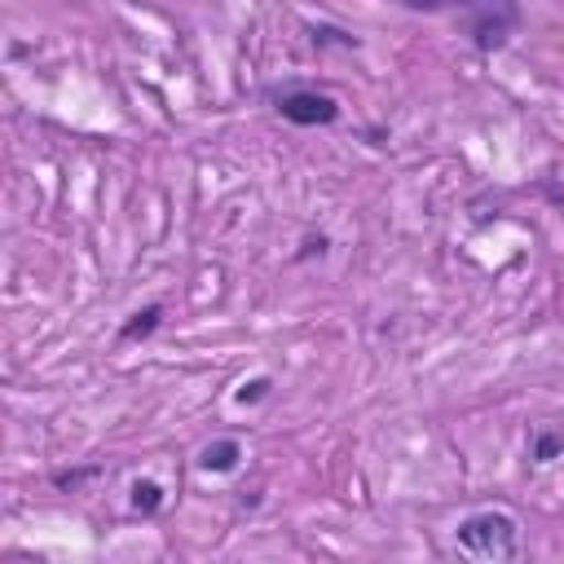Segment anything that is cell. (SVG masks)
<instances>
[{
  "label": "cell",
  "instance_id": "obj_6",
  "mask_svg": "<svg viewBox=\"0 0 564 564\" xmlns=\"http://www.w3.org/2000/svg\"><path fill=\"white\" fill-rule=\"evenodd\" d=\"M555 458H564V432L560 427H533L529 432V463L533 467H546Z\"/></svg>",
  "mask_w": 564,
  "mask_h": 564
},
{
  "label": "cell",
  "instance_id": "obj_3",
  "mask_svg": "<svg viewBox=\"0 0 564 564\" xmlns=\"http://www.w3.org/2000/svg\"><path fill=\"white\" fill-rule=\"evenodd\" d=\"M264 97L295 128H330L339 119V101L322 88H308V84H269Z\"/></svg>",
  "mask_w": 564,
  "mask_h": 564
},
{
  "label": "cell",
  "instance_id": "obj_2",
  "mask_svg": "<svg viewBox=\"0 0 564 564\" xmlns=\"http://www.w3.org/2000/svg\"><path fill=\"white\" fill-rule=\"evenodd\" d=\"M458 551L476 555V560H516L520 555V520L502 507H485V511H467L454 529Z\"/></svg>",
  "mask_w": 564,
  "mask_h": 564
},
{
  "label": "cell",
  "instance_id": "obj_7",
  "mask_svg": "<svg viewBox=\"0 0 564 564\" xmlns=\"http://www.w3.org/2000/svg\"><path fill=\"white\" fill-rule=\"evenodd\" d=\"M163 502H167V494H163V485L159 480H150V476H141V480H132V489H128V507L137 511V516H159L163 511Z\"/></svg>",
  "mask_w": 564,
  "mask_h": 564
},
{
  "label": "cell",
  "instance_id": "obj_1",
  "mask_svg": "<svg viewBox=\"0 0 564 564\" xmlns=\"http://www.w3.org/2000/svg\"><path fill=\"white\" fill-rule=\"evenodd\" d=\"M414 13H458L476 53H498L520 31V0H397Z\"/></svg>",
  "mask_w": 564,
  "mask_h": 564
},
{
  "label": "cell",
  "instance_id": "obj_8",
  "mask_svg": "<svg viewBox=\"0 0 564 564\" xmlns=\"http://www.w3.org/2000/svg\"><path fill=\"white\" fill-rule=\"evenodd\" d=\"M106 467L101 463H84V467H57V471H48V485L57 489V494H79L88 480H97Z\"/></svg>",
  "mask_w": 564,
  "mask_h": 564
},
{
  "label": "cell",
  "instance_id": "obj_5",
  "mask_svg": "<svg viewBox=\"0 0 564 564\" xmlns=\"http://www.w3.org/2000/svg\"><path fill=\"white\" fill-rule=\"evenodd\" d=\"M163 300H150V304H141V308H132L128 317H123V326H119V344H141V339H150L159 326H163Z\"/></svg>",
  "mask_w": 564,
  "mask_h": 564
},
{
  "label": "cell",
  "instance_id": "obj_10",
  "mask_svg": "<svg viewBox=\"0 0 564 564\" xmlns=\"http://www.w3.org/2000/svg\"><path fill=\"white\" fill-rule=\"evenodd\" d=\"M313 44H339V48H357V35L339 31V26H313Z\"/></svg>",
  "mask_w": 564,
  "mask_h": 564
},
{
  "label": "cell",
  "instance_id": "obj_9",
  "mask_svg": "<svg viewBox=\"0 0 564 564\" xmlns=\"http://www.w3.org/2000/svg\"><path fill=\"white\" fill-rule=\"evenodd\" d=\"M269 388H273V379H269V375H256V379H247L234 397H238V405H256V401H264V397H269Z\"/></svg>",
  "mask_w": 564,
  "mask_h": 564
},
{
  "label": "cell",
  "instance_id": "obj_11",
  "mask_svg": "<svg viewBox=\"0 0 564 564\" xmlns=\"http://www.w3.org/2000/svg\"><path fill=\"white\" fill-rule=\"evenodd\" d=\"M326 247H330V238H326V234H308V238L300 242L295 260H308V256H326Z\"/></svg>",
  "mask_w": 564,
  "mask_h": 564
},
{
  "label": "cell",
  "instance_id": "obj_4",
  "mask_svg": "<svg viewBox=\"0 0 564 564\" xmlns=\"http://www.w3.org/2000/svg\"><path fill=\"white\" fill-rule=\"evenodd\" d=\"M242 458H247V454H242V441H234V436H216V441H207V445L198 449L194 467H198L203 476H229V471H238Z\"/></svg>",
  "mask_w": 564,
  "mask_h": 564
}]
</instances>
